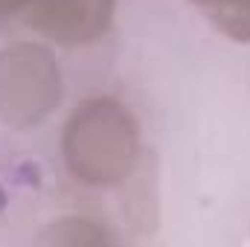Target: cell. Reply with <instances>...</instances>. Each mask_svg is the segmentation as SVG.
<instances>
[{"label": "cell", "instance_id": "3", "mask_svg": "<svg viewBox=\"0 0 250 247\" xmlns=\"http://www.w3.org/2000/svg\"><path fill=\"white\" fill-rule=\"evenodd\" d=\"M117 0H32L26 23L64 47L99 41L114 21Z\"/></svg>", "mask_w": 250, "mask_h": 247}, {"label": "cell", "instance_id": "5", "mask_svg": "<svg viewBox=\"0 0 250 247\" xmlns=\"http://www.w3.org/2000/svg\"><path fill=\"white\" fill-rule=\"evenodd\" d=\"M29 6H32V0H0V23L21 15V12H26Z\"/></svg>", "mask_w": 250, "mask_h": 247}, {"label": "cell", "instance_id": "1", "mask_svg": "<svg viewBox=\"0 0 250 247\" xmlns=\"http://www.w3.org/2000/svg\"><path fill=\"white\" fill-rule=\"evenodd\" d=\"M67 172L84 186L108 189L131 178L140 160V125L111 96L84 99L64 125Z\"/></svg>", "mask_w": 250, "mask_h": 247}, {"label": "cell", "instance_id": "6", "mask_svg": "<svg viewBox=\"0 0 250 247\" xmlns=\"http://www.w3.org/2000/svg\"><path fill=\"white\" fill-rule=\"evenodd\" d=\"M248 9H250V0H248Z\"/></svg>", "mask_w": 250, "mask_h": 247}, {"label": "cell", "instance_id": "4", "mask_svg": "<svg viewBox=\"0 0 250 247\" xmlns=\"http://www.w3.org/2000/svg\"><path fill=\"white\" fill-rule=\"evenodd\" d=\"M73 227V233H50L53 242H64V245H99V242H111V236L105 230H99L93 221H84V218H70L67 221Z\"/></svg>", "mask_w": 250, "mask_h": 247}, {"label": "cell", "instance_id": "2", "mask_svg": "<svg viewBox=\"0 0 250 247\" xmlns=\"http://www.w3.org/2000/svg\"><path fill=\"white\" fill-rule=\"evenodd\" d=\"M62 102V70L53 53L32 41L0 50V120L12 128L44 123Z\"/></svg>", "mask_w": 250, "mask_h": 247}]
</instances>
